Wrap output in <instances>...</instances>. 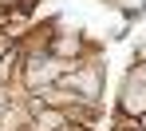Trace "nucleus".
<instances>
[{
    "label": "nucleus",
    "instance_id": "nucleus-4",
    "mask_svg": "<svg viewBox=\"0 0 146 131\" xmlns=\"http://www.w3.org/2000/svg\"><path fill=\"white\" fill-rule=\"evenodd\" d=\"M32 123H36V115L28 99H12V107L0 115V131H32Z\"/></svg>",
    "mask_w": 146,
    "mask_h": 131
},
{
    "label": "nucleus",
    "instance_id": "nucleus-6",
    "mask_svg": "<svg viewBox=\"0 0 146 131\" xmlns=\"http://www.w3.org/2000/svg\"><path fill=\"white\" fill-rule=\"evenodd\" d=\"M134 60H146V40H138V48H134Z\"/></svg>",
    "mask_w": 146,
    "mask_h": 131
},
{
    "label": "nucleus",
    "instance_id": "nucleus-7",
    "mask_svg": "<svg viewBox=\"0 0 146 131\" xmlns=\"http://www.w3.org/2000/svg\"><path fill=\"white\" fill-rule=\"evenodd\" d=\"M59 131H95V127H83V123H67V127H59Z\"/></svg>",
    "mask_w": 146,
    "mask_h": 131
},
{
    "label": "nucleus",
    "instance_id": "nucleus-5",
    "mask_svg": "<svg viewBox=\"0 0 146 131\" xmlns=\"http://www.w3.org/2000/svg\"><path fill=\"white\" fill-rule=\"evenodd\" d=\"M95 4H107V8H126V0H95Z\"/></svg>",
    "mask_w": 146,
    "mask_h": 131
},
{
    "label": "nucleus",
    "instance_id": "nucleus-1",
    "mask_svg": "<svg viewBox=\"0 0 146 131\" xmlns=\"http://www.w3.org/2000/svg\"><path fill=\"white\" fill-rule=\"evenodd\" d=\"M71 68H75V64H63V60H55L51 52H20V76H16V87H20L24 95H40V91L55 87Z\"/></svg>",
    "mask_w": 146,
    "mask_h": 131
},
{
    "label": "nucleus",
    "instance_id": "nucleus-2",
    "mask_svg": "<svg viewBox=\"0 0 146 131\" xmlns=\"http://www.w3.org/2000/svg\"><path fill=\"white\" fill-rule=\"evenodd\" d=\"M59 83H63V87H75L87 103L103 107V91H107V64H103V52H91L87 60H79Z\"/></svg>",
    "mask_w": 146,
    "mask_h": 131
},
{
    "label": "nucleus",
    "instance_id": "nucleus-3",
    "mask_svg": "<svg viewBox=\"0 0 146 131\" xmlns=\"http://www.w3.org/2000/svg\"><path fill=\"white\" fill-rule=\"evenodd\" d=\"M115 115H130V119H142V115H146V79H138L130 68H126L122 79H119Z\"/></svg>",
    "mask_w": 146,
    "mask_h": 131
}]
</instances>
